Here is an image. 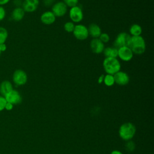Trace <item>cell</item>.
Here are the masks:
<instances>
[{
    "instance_id": "19",
    "label": "cell",
    "mask_w": 154,
    "mask_h": 154,
    "mask_svg": "<svg viewBox=\"0 0 154 154\" xmlns=\"http://www.w3.org/2000/svg\"><path fill=\"white\" fill-rule=\"evenodd\" d=\"M8 32L7 29L2 26H0V45L5 43L8 38Z\"/></svg>"
},
{
    "instance_id": "30",
    "label": "cell",
    "mask_w": 154,
    "mask_h": 154,
    "mask_svg": "<svg viewBox=\"0 0 154 154\" xmlns=\"http://www.w3.org/2000/svg\"><path fill=\"white\" fill-rule=\"evenodd\" d=\"M13 108V105L11 104V103H9V102H7L6 105H5V109L6 110H7V111H10V110H11Z\"/></svg>"
},
{
    "instance_id": "27",
    "label": "cell",
    "mask_w": 154,
    "mask_h": 154,
    "mask_svg": "<svg viewBox=\"0 0 154 154\" xmlns=\"http://www.w3.org/2000/svg\"><path fill=\"white\" fill-rule=\"evenodd\" d=\"M24 1L28 4H30L37 8H38V6L39 5V0H24Z\"/></svg>"
},
{
    "instance_id": "7",
    "label": "cell",
    "mask_w": 154,
    "mask_h": 154,
    "mask_svg": "<svg viewBox=\"0 0 154 154\" xmlns=\"http://www.w3.org/2000/svg\"><path fill=\"white\" fill-rule=\"evenodd\" d=\"M69 17L73 23H79L84 17V14L82 8L78 6H74L70 8L69 12Z\"/></svg>"
},
{
    "instance_id": "15",
    "label": "cell",
    "mask_w": 154,
    "mask_h": 154,
    "mask_svg": "<svg viewBox=\"0 0 154 154\" xmlns=\"http://www.w3.org/2000/svg\"><path fill=\"white\" fill-rule=\"evenodd\" d=\"M25 14V12L22 7H14L11 11V17L13 20L16 22H19L23 19Z\"/></svg>"
},
{
    "instance_id": "1",
    "label": "cell",
    "mask_w": 154,
    "mask_h": 154,
    "mask_svg": "<svg viewBox=\"0 0 154 154\" xmlns=\"http://www.w3.org/2000/svg\"><path fill=\"white\" fill-rule=\"evenodd\" d=\"M135 133L136 127L131 122L123 123L119 129V137L125 141L131 140L135 136Z\"/></svg>"
},
{
    "instance_id": "8",
    "label": "cell",
    "mask_w": 154,
    "mask_h": 154,
    "mask_svg": "<svg viewBox=\"0 0 154 154\" xmlns=\"http://www.w3.org/2000/svg\"><path fill=\"white\" fill-rule=\"evenodd\" d=\"M52 12L55 17H60L64 16L67 12V6L63 2L58 1L52 6Z\"/></svg>"
},
{
    "instance_id": "35",
    "label": "cell",
    "mask_w": 154,
    "mask_h": 154,
    "mask_svg": "<svg viewBox=\"0 0 154 154\" xmlns=\"http://www.w3.org/2000/svg\"><path fill=\"white\" fill-rule=\"evenodd\" d=\"M1 53H2V52L1 51V50H0V55H1Z\"/></svg>"
},
{
    "instance_id": "32",
    "label": "cell",
    "mask_w": 154,
    "mask_h": 154,
    "mask_svg": "<svg viewBox=\"0 0 154 154\" xmlns=\"http://www.w3.org/2000/svg\"><path fill=\"white\" fill-rule=\"evenodd\" d=\"M104 75H101L99 76V77L98 78V79H97V82L99 84H102L103 81V79H104Z\"/></svg>"
},
{
    "instance_id": "17",
    "label": "cell",
    "mask_w": 154,
    "mask_h": 154,
    "mask_svg": "<svg viewBox=\"0 0 154 154\" xmlns=\"http://www.w3.org/2000/svg\"><path fill=\"white\" fill-rule=\"evenodd\" d=\"M103 53L105 58H117L118 49L114 47H106L104 48Z\"/></svg>"
},
{
    "instance_id": "26",
    "label": "cell",
    "mask_w": 154,
    "mask_h": 154,
    "mask_svg": "<svg viewBox=\"0 0 154 154\" xmlns=\"http://www.w3.org/2000/svg\"><path fill=\"white\" fill-rule=\"evenodd\" d=\"M7 101L4 96L0 95V112L5 109V106L6 105Z\"/></svg>"
},
{
    "instance_id": "29",
    "label": "cell",
    "mask_w": 154,
    "mask_h": 154,
    "mask_svg": "<svg viewBox=\"0 0 154 154\" xmlns=\"http://www.w3.org/2000/svg\"><path fill=\"white\" fill-rule=\"evenodd\" d=\"M13 2L15 7H22L23 1L22 0H13Z\"/></svg>"
},
{
    "instance_id": "12",
    "label": "cell",
    "mask_w": 154,
    "mask_h": 154,
    "mask_svg": "<svg viewBox=\"0 0 154 154\" xmlns=\"http://www.w3.org/2000/svg\"><path fill=\"white\" fill-rule=\"evenodd\" d=\"M90 49L92 52L99 54L103 52L105 48L104 43H102L98 38H93L90 43Z\"/></svg>"
},
{
    "instance_id": "16",
    "label": "cell",
    "mask_w": 154,
    "mask_h": 154,
    "mask_svg": "<svg viewBox=\"0 0 154 154\" xmlns=\"http://www.w3.org/2000/svg\"><path fill=\"white\" fill-rule=\"evenodd\" d=\"M13 90L12 83L8 80H4L0 84V94L2 96H5L9 92Z\"/></svg>"
},
{
    "instance_id": "23",
    "label": "cell",
    "mask_w": 154,
    "mask_h": 154,
    "mask_svg": "<svg viewBox=\"0 0 154 154\" xmlns=\"http://www.w3.org/2000/svg\"><path fill=\"white\" fill-rule=\"evenodd\" d=\"M98 38H99L102 43H108V42L109 41V40H110V37H109V35L108 34H107V33H106V32H102Z\"/></svg>"
},
{
    "instance_id": "25",
    "label": "cell",
    "mask_w": 154,
    "mask_h": 154,
    "mask_svg": "<svg viewBox=\"0 0 154 154\" xmlns=\"http://www.w3.org/2000/svg\"><path fill=\"white\" fill-rule=\"evenodd\" d=\"M6 10L4 6L0 5V22L2 21L6 17Z\"/></svg>"
},
{
    "instance_id": "6",
    "label": "cell",
    "mask_w": 154,
    "mask_h": 154,
    "mask_svg": "<svg viewBox=\"0 0 154 154\" xmlns=\"http://www.w3.org/2000/svg\"><path fill=\"white\" fill-rule=\"evenodd\" d=\"M73 34L79 40H84L89 36L87 27L83 24L76 25L73 31Z\"/></svg>"
},
{
    "instance_id": "22",
    "label": "cell",
    "mask_w": 154,
    "mask_h": 154,
    "mask_svg": "<svg viewBox=\"0 0 154 154\" xmlns=\"http://www.w3.org/2000/svg\"><path fill=\"white\" fill-rule=\"evenodd\" d=\"M125 147L126 151L128 152H132L135 149V144L132 141L129 140L126 141V143L125 145Z\"/></svg>"
},
{
    "instance_id": "33",
    "label": "cell",
    "mask_w": 154,
    "mask_h": 154,
    "mask_svg": "<svg viewBox=\"0 0 154 154\" xmlns=\"http://www.w3.org/2000/svg\"><path fill=\"white\" fill-rule=\"evenodd\" d=\"M11 0H0V5L4 6L7 4Z\"/></svg>"
},
{
    "instance_id": "31",
    "label": "cell",
    "mask_w": 154,
    "mask_h": 154,
    "mask_svg": "<svg viewBox=\"0 0 154 154\" xmlns=\"http://www.w3.org/2000/svg\"><path fill=\"white\" fill-rule=\"evenodd\" d=\"M7 46L5 43L0 45V50L2 52H5L7 50Z\"/></svg>"
},
{
    "instance_id": "3",
    "label": "cell",
    "mask_w": 154,
    "mask_h": 154,
    "mask_svg": "<svg viewBox=\"0 0 154 154\" xmlns=\"http://www.w3.org/2000/svg\"><path fill=\"white\" fill-rule=\"evenodd\" d=\"M103 67L107 74L114 75L121 69V64L117 58H105L103 61Z\"/></svg>"
},
{
    "instance_id": "18",
    "label": "cell",
    "mask_w": 154,
    "mask_h": 154,
    "mask_svg": "<svg viewBox=\"0 0 154 154\" xmlns=\"http://www.w3.org/2000/svg\"><path fill=\"white\" fill-rule=\"evenodd\" d=\"M142 28L141 26L137 23L133 24L130 26L129 28V34L131 36H138L141 35L142 33Z\"/></svg>"
},
{
    "instance_id": "24",
    "label": "cell",
    "mask_w": 154,
    "mask_h": 154,
    "mask_svg": "<svg viewBox=\"0 0 154 154\" xmlns=\"http://www.w3.org/2000/svg\"><path fill=\"white\" fill-rule=\"evenodd\" d=\"M63 2L69 7H72L77 5L79 0H63Z\"/></svg>"
},
{
    "instance_id": "34",
    "label": "cell",
    "mask_w": 154,
    "mask_h": 154,
    "mask_svg": "<svg viewBox=\"0 0 154 154\" xmlns=\"http://www.w3.org/2000/svg\"><path fill=\"white\" fill-rule=\"evenodd\" d=\"M110 154H123L122 152H120V150H112Z\"/></svg>"
},
{
    "instance_id": "14",
    "label": "cell",
    "mask_w": 154,
    "mask_h": 154,
    "mask_svg": "<svg viewBox=\"0 0 154 154\" xmlns=\"http://www.w3.org/2000/svg\"><path fill=\"white\" fill-rule=\"evenodd\" d=\"M88 35H90L93 38H97L102 33L100 27L96 23H93L88 25L87 27Z\"/></svg>"
},
{
    "instance_id": "4",
    "label": "cell",
    "mask_w": 154,
    "mask_h": 154,
    "mask_svg": "<svg viewBox=\"0 0 154 154\" xmlns=\"http://www.w3.org/2000/svg\"><path fill=\"white\" fill-rule=\"evenodd\" d=\"M131 35L125 32H120L115 38L113 42V47L119 49L123 46H129Z\"/></svg>"
},
{
    "instance_id": "20",
    "label": "cell",
    "mask_w": 154,
    "mask_h": 154,
    "mask_svg": "<svg viewBox=\"0 0 154 154\" xmlns=\"http://www.w3.org/2000/svg\"><path fill=\"white\" fill-rule=\"evenodd\" d=\"M103 82L107 87H111L115 84L114 76L112 75L106 74L104 76V79Z\"/></svg>"
},
{
    "instance_id": "21",
    "label": "cell",
    "mask_w": 154,
    "mask_h": 154,
    "mask_svg": "<svg viewBox=\"0 0 154 154\" xmlns=\"http://www.w3.org/2000/svg\"><path fill=\"white\" fill-rule=\"evenodd\" d=\"M75 25L73 22H72V21H69L64 24V29L67 32H73V29L75 28Z\"/></svg>"
},
{
    "instance_id": "11",
    "label": "cell",
    "mask_w": 154,
    "mask_h": 154,
    "mask_svg": "<svg viewBox=\"0 0 154 154\" xmlns=\"http://www.w3.org/2000/svg\"><path fill=\"white\" fill-rule=\"evenodd\" d=\"M115 83L120 86H124L127 85L129 81L130 78L128 74L123 71H119L113 75Z\"/></svg>"
},
{
    "instance_id": "28",
    "label": "cell",
    "mask_w": 154,
    "mask_h": 154,
    "mask_svg": "<svg viewBox=\"0 0 154 154\" xmlns=\"http://www.w3.org/2000/svg\"><path fill=\"white\" fill-rule=\"evenodd\" d=\"M56 0H43L44 5L46 7H51L55 3Z\"/></svg>"
},
{
    "instance_id": "9",
    "label": "cell",
    "mask_w": 154,
    "mask_h": 154,
    "mask_svg": "<svg viewBox=\"0 0 154 154\" xmlns=\"http://www.w3.org/2000/svg\"><path fill=\"white\" fill-rule=\"evenodd\" d=\"M133 56L134 53L129 46H123L118 49L117 57L123 61L128 62L131 61Z\"/></svg>"
},
{
    "instance_id": "10",
    "label": "cell",
    "mask_w": 154,
    "mask_h": 154,
    "mask_svg": "<svg viewBox=\"0 0 154 154\" xmlns=\"http://www.w3.org/2000/svg\"><path fill=\"white\" fill-rule=\"evenodd\" d=\"M4 97L7 102L10 103L13 105L20 103L22 100V97L20 93L14 89L12 90Z\"/></svg>"
},
{
    "instance_id": "13",
    "label": "cell",
    "mask_w": 154,
    "mask_h": 154,
    "mask_svg": "<svg viewBox=\"0 0 154 154\" xmlns=\"http://www.w3.org/2000/svg\"><path fill=\"white\" fill-rule=\"evenodd\" d=\"M56 17L51 11H46L40 16V20L45 25H51L55 22Z\"/></svg>"
},
{
    "instance_id": "2",
    "label": "cell",
    "mask_w": 154,
    "mask_h": 154,
    "mask_svg": "<svg viewBox=\"0 0 154 154\" xmlns=\"http://www.w3.org/2000/svg\"><path fill=\"white\" fill-rule=\"evenodd\" d=\"M129 47L134 54L141 55L146 51V42L141 35L131 36Z\"/></svg>"
},
{
    "instance_id": "5",
    "label": "cell",
    "mask_w": 154,
    "mask_h": 154,
    "mask_svg": "<svg viewBox=\"0 0 154 154\" xmlns=\"http://www.w3.org/2000/svg\"><path fill=\"white\" fill-rule=\"evenodd\" d=\"M12 81L17 86H22L26 84L28 81V75L22 69H16L12 75Z\"/></svg>"
}]
</instances>
